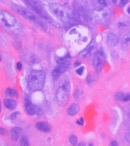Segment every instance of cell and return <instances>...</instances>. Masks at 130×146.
<instances>
[{
    "label": "cell",
    "instance_id": "cell-1",
    "mask_svg": "<svg viewBox=\"0 0 130 146\" xmlns=\"http://www.w3.org/2000/svg\"><path fill=\"white\" fill-rule=\"evenodd\" d=\"M0 18H1V26L6 31L16 34L20 30V24L19 23L16 17L14 15H13L12 13L5 10H1Z\"/></svg>",
    "mask_w": 130,
    "mask_h": 146
},
{
    "label": "cell",
    "instance_id": "cell-2",
    "mask_svg": "<svg viewBox=\"0 0 130 146\" xmlns=\"http://www.w3.org/2000/svg\"><path fill=\"white\" fill-rule=\"evenodd\" d=\"M46 74L42 70H32L27 79V85L31 92L40 91L44 88Z\"/></svg>",
    "mask_w": 130,
    "mask_h": 146
},
{
    "label": "cell",
    "instance_id": "cell-3",
    "mask_svg": "<svg viewBox=\"0 0 130 146\" xmlns=\"http://www.w3.org/2000/svg\"><path fill=\"white\" fill-rule=\"evenodd\" d=\"M71 84L69 80H63L59 84V86L56 91V100L58 104L61 106H64L68 103L70 96Z\"/></svg>",
    "mask_w": 130,
    "mask_h": 146
},
{
    "label": "cell",
    "instance_id": "cell-4",
    "mask_svg": "<svg viewBox=\"0 0 130 146\" xmlns=\"http://www.w3.org/2000/svg\"><path fill=\"white\" fill-rule=\"evenodd\" d=\"M51 13L63 23H69L72 19V15L65 6L59 3H52L49 6Z\"/></svg>",
    "mask_w": 130,
    "mask_h": 146
},
{
    "label": "cell",
    "instance_id": "cell-5",
    "mask_svg": "<svg viewBox=\"0 0 130 146\" xmlns=\"http://www.w3.org/2000/svg\"><path fill=\"white\" fill-rule=\"evenodd\" d=\"M25 3L27 4L28 8L31 9L33 12L35 13L37 15H38L42 19H44L48 23L52 22V18L44 9V6L38 0H24Z\"/></svg>",
    "mask_w": 130,
    "mask_h": 146
},
{
    "label": "cell",
    "instance_id": "cell-6",
    "mask_svg": "<svg viewBox=\"0 0 130 146\" xmlns=\"http://www.w3.org/2000/svg\"><path fill=\"white\" fill-rule=\"evenodd\" d=\"M12 8L14 11L17 13L18 14L22 16L23 17L26 18V19L29 20L31 22H34V24H38V26H41V27L45 29L44 23L42 22V21L40 19V17H38V16L36 15L35 13H33L32 10H30V9H27L25 7L17 6V5H13L12 6Z\"/></svg>",
    "mask_w": 130,
    "mask_h": 146
},
{
    "label": "cell",
    "instance_id": "cell-7",
    "mask_svg": "<svg viewBox=\"0 0 130 146\" xmlns=\"http://www.w3.org/2000/svg\"><path fill=\"white\" fill-rule=\"evenodd\" d=\"M57 62H58V65L54 68L51 72V76L54 81H56L63 73H65L68 70L70 64V58L69 57V56L63 58H59L57 59Z\"/></svg>",
    "mask_w": 130,
    "mask_h": 146
},
{
    "label": "cell",
    "instance_id": "cell-8",
    "mask_svg": "<svg viewBox=\"0 0 130 146\" xmlns=\"http://www.w3.org/2000/svg\"><path fill=\"white\" fill-rule=\"evenodd\" d=\"M104 61H105V55L104 53L103 49H100L97 52V53L93 60V65L98 73L101 71V70L102 69Z\"/></svg>",
    "mask_w": 130,
    "mask_h": 146
},
{
    "label": "cell",
    "instance_id": "cell-9",
    "mask_svg": "<svg viewBox=\"0 0 130 146\" xmlns=\"http://www.w3.org/2000/svg\"><path fill=\"white\" fill-rule=\"evenodd\" d=\"M24 109H25L26 113L28 115H30V116L38 115L41 112L40 109L37 106L33 104L31 101L28 98H25V101H24Z\"/></svg>",
    "mask_w": 130,
    "mask_h": 146
},
{
    "label": "cell",
    "instance_id": "cell-10",
    "mask_svg": "<svg viewBox=\"0 0 130 146\" xmlns=\"http://www.w3.org/2000/svg\"><path fill=\"white\" fill-rule=\"evenodd\" d=\"M96 48H97V42H96L95 40H93L86 46V48L85 49H83L81 52H80L79 56L86 58V57L89 56H91L92 54H94L96 52Z\"/></svg>",
    "mask_w": 130,
    "mask_h": 146
},
{
    "label": "cell",
    "instance_id": "cell-11",
    "mask_svg": "<svg viewBox=\"0 0 130 146\" xmlns=\"http://www.w3.org/2000/svg\"><path fill=\"white\" fill-rule=\"evenodd\" d=\"M35 127L38 131L44 132V133H48L51 131V126L48 122H44V121L38 122L35 124Z\"/></svg>",
    "mask_w": 130,
    "mask_h": 146
},
{
    "label": "cell",
    "instance_id": "cell-12",
    "mask_svg": "<svg viewBox=\"0 0 130 146\" xmlns=\"http://www.w3.org/2000/svg\"><path fill=\"white\" fill-rule=\"evenodd\" d=\"M119 39L118 37L115 34L113 33H109L107 36V44L109 45L110 47H115L118 44Z\"/></svg>",
    "mask_w": 130,
    "mask_h": 146
},
{
    "label": "cell",
    "instance_id": "cell-13",
    "mask_svg": "<svg viewBox=\"0 0 130 146\" xmlns=\"http://www.w3.org/2000/svg\"><path fill=\"white\" fill-rule=\"evenodd\" d=\"M3 103H4L5 107L9 110H13L17 106V102L11 98H6L3 102Z\"/></svg>",
    "mask_w": 130,
    "mask_h": 146
},
{
    "label": "cell",
    "instance_id": "cell-14",
    "mask_svg": "<svg viewBox=\"0 0 130 146\" xmlns=\"http://www.w3.org/2000/svg\"><path fill=\"white\" fill-rule=\"evenodd\" d=\"M80 111V106L77 104H72L67 109V113L69 116H75L77 115Z\"/></svg>",
    "mask_w": 130,
    "mask_h": 146
},
{
    "label": "cell",
    "instance_id": "cell-15",
    "mask_svg": "<svg viewBox=\"0 0 130 146\" xmlns=\"http://www.w3.org/2000/svg\"><path fill=\"white\" fill-rule=\"evenodd\" d=\"M21 131L22 129L19 127H16L12 129L11 131V137H12V140L16 141L18 140V138L20 137V135L21 134Z\"/></svg>",
    "mask_w": 130,
    "mask_h": 146
},
{
    "label": "cell",
    "instance_id": "cell-16",
    "mask_svg": "<svg viewBox=\"0 0 130 146\" xmlns=\"http://www.w3.org/2000/svg\"><path fill=\"white\" fill-rule=\"evenodd\" d=\"M116 98L119 101L122 102H128L130 101V93L124 94L122 92H119L116 95Z\"/></svg>",
    "mask_w": 130,
    "mask_h": 146
},
{
    "label": "cell",
    "instance_id": "cell-17",
    "mask_svg": "<svg viewBox=\"0 0 130 146\" xmlns=\"http://www.w3.org/2000/svg\"><path fill=\"white\" fill-rule=\"evenodd\" d=\"M5 95L9 97H13V98H18V92L16 90L13 89L11 88H6L5 91Z\"/></svg>",
    "mask_w": 130,
    "mask_h": 146
},
{
    "label": "cell",
    "instance_id": "cell-18",
    "mask_svg": "<svg viewBox=\"0 0 130 146\" xmlns=\"http://www.w3.org/2000/svg\"><path fill=\"white\" fill-rule=\"evenodd\" d=\"M96 3H98L101 7H106L109 5V0H94Z\"/></svg>",
    "mask_w": 130,
    "mask_h": 146
},
{
    "label": "cell",
    "instance_id": "cell-19",
    "mask_svg": "<svg viewBox=\"0 0 130 146\" xmlns=\"http://www.w3.org/2000/svg\"><path fill=\"white\" fill-rule=\"evenodd\" d=\"M130 42V31L128 32L126 35H125L121 38V43L122 44H127L128 42Z\"/></svg>",
    "mask_w": 130,
    "mask_h": 146
},
{
    "label": "cell",
    "instance_id": "cell-20",
    "mask_svg": "<svg viewBox=\"0 0 130 146\" xmlns=\"http://www.w3.org/2000/svg\"><path fill=\"white\" fill-rule=\"evenodd\" d=\"M20 145H29V141L26 136H22L20 138Z\"/></svg>",
    "mask_w": 130,
    "mask_h": 146
},
{
    "label": "cell",
    "instance_id": "cell-21",
    "mask_svg": "<svg viewBox=\"0 0 130 146\" xmlns=\"http://www.w3.org/2000/svg\"><path fill=\"white\" fill-rule=\"evenodd\" d=\"M69 141L73 145H77V137L75 135H71L69 137Z\"/></svg>",
    "mask_w": 130,
    "mask_h": 146
},
{
    "label": "cell",
    "instance_id": "cell-22",
    "mask_svg": "<svg viewBox=\"0 0 130 146\" xmlns=\"http://www.w3.org/2000/svg\"><path fill=\"white\" fill-rule=\"evenodd\" d=\"M83 72H84V66H81L80 68H77V70H76V73L79 75L83 74Z\"/></svg>",
    "mask_w": 130,
    "mask_h": 146
},
{
    "label": "cell",
    "instance_id": "cell-23",
    "mask_svg": "<svg viewBox=\"0 0 130 146\" xmlns=\"http://www.w3.org/2000/svg\"><path fill=\"white\" fill-rule=\"evenodd\" d=\"M128 3H129V0H120L119 6H120V7H124Z\"/></svg>",
    "mask_w": 130,
    "mask_h": 146
},
{
    "label": "cell",
    "instance_id": "cell-24",
    "mask_svg": "<svg viewBox=\"0 0 130 146\" xmlns=\"http://www.w3.org/2000/svg\"><path fill=\"white\" fill-rule=\"evenodd\" d=\"M77 123L78 125L83 126V124H84V119L81 117V118H80L78 120H77Z\"/></svg>",
    "mask_w": 130,
    "mask_h": 146
},
{
    "label": "cell",
    "instance_id": "cell-25",
    "mask_svg": "<svg viewBox=\"0 0 130 146\" xmlns=\"http://www.w3.org/2000/svg\"><path fill=\"white\" fill-rule=\"evenodd\" d=\"M16 69L19 71H20L21 70H22V63H21V62H18L16 63Z\"/></svg>",
    "mask_w": 130,
    "mask_h": 146
},
{
    "label": "cell",
    "instance_id": "cell-26",
    "mask_svg": "<svg viewBox=\"0 0 130 146\" xmlns=\"http://www.w3.org/2000/svg\"><path fill=\"white\" fill-rule=\"evenodd\" d=\"M18 113H19V112H15V113H13L10 116V118H11L12 119H16V116H17Z\"/></svg>",
    "mask_w": 130,
    "mask_h": 146
},
{
    "label": "cell",
    "instance_id": "cell-27",
    "mask_svg": "<svg viewBox=\"0 0 130 146\" xmlns=\"http://www.w3.org/2000/svg\"><path fill=\"white\" fill-rule=\"evenodd\" d=\"M110 145H112V146H114V145L117 146V145H118V142H117V141H112Z\"/></svg>",
    "mask_w": 130,
    "mask_h": 146
},
{
    "label": "cell",
    "instance_id": "cell-28",
    "mask_svg": "<svg viewBox=\"0 0 130 146\" xmlns=\"http://www.w3.org/2000/svg\"><path fill=\"white\" fill-rule=\"evenodd\" d=\"M125 139L128 141H129L130 142V133L126 134V136H125Z\"/></svg>",
    "mask_w": 130,
    "mask_h": 146
},
{
    "label": "cell",
    "instance_id": "cell-29",
    "mask_svg": "<svg viewBox=\"0 0 130 146\" xmlns=\"http://www.w3.org/2000/svg\"><path fill=\"white\" fill-rule=\"evenodd\" d=\"M5 132H6V130L3 127H1V134L3 135V134H5Z\"/></svg>",
    "mask_w": 130,
    "mask_h": 146
},
{
    "label": "cell",
    "instance_id": "cell-30",
    "mask_svg": "<svg viewBox=\"0 0 130 146\" xmlns=\"http://www.w3.org/2000/svg\"><path fill=\"white\" fill-rule=\"evenodd\" d=\"M127 12H128V13H129V14H130V6L127 9Z\"/></svg>",
    "mask_w": 130,
    "mask_h": 146
},
{
    "label": "cell",
    "instance_id": "cell-31",
    "mask_svg": "<svg viewBox=\"0 0 130 146\" xmlns=\"http://www.w3.org/2000/svg\"><path fill=\"white\" fill-rule=\"evenodd\" d=\"M80 64V63H79V62H77V63H75V66H79Z\"/></svg>",
    "mask_w": 130,
    "mask_h": 146
},
{
    "label": "cell",
    "instance_id": "cell-32",
    "mask_svg": "<svg viewBox=\"0 0 130 146\" xmlns=\"http://www.w3.org/2000/svg\"><path fill=\"white\" fill-rule=\"evenodd\" d=\"M78 145H84V143H83V142H81V143H80Z\"/></svg>",
    "mask_w": 130,
    "mask_h": 146
},
{
    "label": "cell",
    "instance_id": "cell-33",
    "mask_svg": "<svg viewBox=\"0 0 130 146\" xmlns=\"http://www.w3.org/2000/svg\"><path fill=\"white\" fill-rule=\"evenodd\" d=\"M112 2H113V3H115L116 2H117V0H112Z\"/></svg>",
    "mask_w": 130,
    "mask_h": 146
},
{
    "label": "cell",
    "instance_id": "cell-34",
    "mask_svg": "<svg viewBox=\"0 0 130 146\" xmlns=\"http://www.w3.org/2000/svg\"><path fill=\"white\" fill-rule=\"evenodd\" d=\"M129 110H130V105H129Z\"/></svg>",
    "mask_w": 130,
    "mask_h": 146
}]
</instances>
